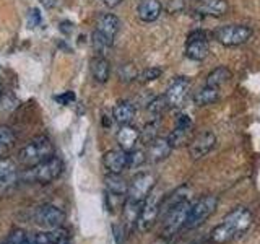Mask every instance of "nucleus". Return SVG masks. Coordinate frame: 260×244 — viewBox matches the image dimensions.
I'll list each match as a JSON object with an SVG mask.
<instances>
[{
	"label": "nucleus",
	"instance_id": "obj_19",
	"mask_svg": "<svg viewBox=\"0 0 260 244\" xmlns=\"http://www.w3.org/2000/svg\"><path fill=\"white\" fill-rule=\"evenodd\" d=\"M120 29V21L116 15L112 13H104L101 15L100 18H98V23H96V31L101 33L103 36H106L108 39L114 41L117 36V33Z\"/></svg>",
	"mask_w": 260,
	"mask_h": 244
},
{
	"label": "nucleus",
	"instance_id": "obj_38",
	"mask_svg": "<svg viewBox=\"0 0 260 244\" xmlns=\"http://www.w3.org/2000/svg\"><path fill=\"white\" fill-rule=\"evenodd\" d=\"M151 244H169V238H165V236H161L156 241H153Z\"/></svg>",
	"mask_w": 260,
	"mask_h": 244
},
{
	"label": "nucleus",
	"instance_id": "obj_23",
	"mask_svg": "<svg viewBox=\"0 0 260 244\" xmlns=\"http://www.w3.org/2000/svg\"><path fill=\"white\" fill-rule=\"evenodd\" d=\"M230 10V4L226 0H200L199 4V12L202 15H207V16H223L228 13Z\"/></svg>",
	"mask_w": 260,
	"mask_h": 244
},
{
	"label": "nucleus",
	"instance_id": "obj_10",
	"mask_svg": "<svg viewBox=\"0 0 260 244\" xmlns=\"http://www.w3.org/2000/svg\"><path fill=\"white\" fill-rule=\"evenodd\" d=\"M32 220H35V223L38 226L44 228V230H55V228L62 226L65 215L59 207L49 205L47 203V205H41L35 210Z\"/></svg>",
	"mask_w": 260,
	"mask_h": 244
},
{
	"label": "nucleus",
	"instance_id": "obj_16",
	"mask_svg": "<svg viewBox=\"0 0 260 244\" xmlns=\"http://www.w3.org/2000/svg\"><path fill=\"white\" fill-rule=\"evenodd\" d=\"M103 165L109 174H122V171L127 169V151L120 148L106 151L103 157Z\"/></svg>",
	"mask_w": 260,
	"mask_h": 244
},
{
	"label": "nucleus",
	"instance_id": "obj_39",
	"mask_svg": "<svg viewBox=\"0 0 260 244\" xmlns=\"http://www.w3.org/2000/svg\"><path fill=\"white\" fill-rule=\"evenodd\" d=\"M4 89V77H2V67H0V95H2Z\"/></svg>",
	"mask_w": 260,
	"mask_h": 244
},
{
	"label": "nucleus",
	"instance_id": "obj_17",
	"mask_svg": "<svg viewBox=\"0 0 260 244\" xmlns=\"http://www.w3.org/2000/svg\"><path fill=\"white\" fill-rule=\"evenodd\" d=\"M116 138H117L119 148L128 153L134 148H137V143L140 140V130L130 124H124V126H120Z\"/></svg>",
	"mask_w": 260,
	"mask_h": 244
},
{
	"label": "nucleus",
	"instance_id": "obj_1",
	"mask_svg": "<svg viewBox=\"0 0 260 244\" xmlns=\"http://www.w3.org/2000/svg\"><path fill=\"white\" fill-rule=\"evenodd\" d=\"M252 225V214L246 207H238L228 214L210 234V239L216 244H226L238 239Z\"/></svg>",
	"mask_w": 260,
	"mask_h": 244
},
{
	"label": "nucleus",
	"instance_id": "obj_6",
	"mask_svg": "<svg viewBox=\"0 0 260 244\" xmlns=\"http://www.w3.org/2000/svg\"><path fill=\"white\" fill-rule=\"evenodd\" d=\"M154 186H156V177H154L151 173H140L132 179V182H130L128 189H127L125 202L142 207L143 200L146 199V195L151 192Z\"/></svg>",
	"mask_w": 260,
	"mask_h": 244
},
{
	"label": "nucleus",
	"instance_id": "obj_13",
	"mask_svg": "<svg viewBox=\"0 0 260 244\" xmlns=\"http://www.w3.org/2000/svg\"><path fill=\"white\" fill-rule=\"evenodd\" d=\"M192 135V119L187 114H181L176 119V127L173 132L169 134L168 140L173 148H179V146L189 145Z\"/></svg>",
	"mask_w": 260,
	"mask_h": 244
},
{
	"label": "nucleus",
	"instance_id": "obj_31",
	"mask_svg": "<svg viewBox=\"0 0 260 244\" xmlns=\"http://www.w3.org/2000/svg\"><path fill=\"white\" fill-rule=\"evenodd\" d=\"M146 160V153L143 150H137L134 148L132 151L127 153V168L128 169H135L138 166H142Z\"/></svg>",
	"mask_w": 260,
	"mask_h": 244
},
{
	"label": "nucleus",
	"instance_id": "obj_4",
	"mask_svg": "<svg viewBox=\"0 0 260 244\" xmlns=\"http://www.w3.org/2000/svg\"><path fill=\"white\" fill-rule=\"evenodd\" d=\"M165 199V195L159 189H156V186L153 187L151 192L146 195V199L143 200V205L140 208V214L137 218V226L140 231H148L151 230V226L158 220L161 214V202Z\"/></svg>",
	"mask_w": 260,
	"mask_h": 244
},
{
	"label": "nucleus",
	"instance_id": "obj_40",
	"mask_svg": "<svg viewBox=\"0 0 260 244\" xmlns=\"http://www.w3.org/2000/svg\"><path fill=\"white\" fill-rule=\"evenodd\" d=\"M0 244H10V241H8V239H4V241H0Z\"/></svg>",
	"mask_w": 260,
	"mask_h": 244
},
{
	"label": "nucleus",
	"instance_id": "obj_33",
	"mask_svg": "<svg viewBox=\"0 0 260 244\" xmlns=\"http://www.w3.org/2000/svg\"><path fill=\"white\" fill-rule=\"evenodd\" d=\"M137 75H138V70L134 67L132 64H124V65H120V69H119V77H120V80L130 81V80H135Z\"/></svg>",
	"mask_w": 260,
	"mask_h": 244
},
{
	"label": "nucleus",
	"instance_id": "obj_14",
	"mask_svg": "<svg viewBox=\"0 0 260 244\" xmlns=\"http://www.w3.org/2000/svg\"><path fill=\"white\" fill-rule=\"evenodd\" d=\"M216 143V137L213 132L205 130L200 132L199 135H195L192 140L189 142V155L192 160H202L205 155H208Z\"/></svg>",
	"mask_w": 260,
	"mask_h": 244
},
{
	"label": "nucleus",
	"instance_id": "obj_21",
	"mask_svg": "<svg viewBox=\"0 0 260 244\" xmlns=\"http://www.w3.org/2000/svg\"><path fill=\"white\" fill-rule=\"evenodd\" d=\"M29 244H63L65 242V231L60 228L55 230H46L39 233L28 234Z\"/></svg>",
	"mask_w": 260,
	"mask_h": 244
},
{
	"label": "nucleus",
	"instance_id": "obj_32",
	"mask_svg": "<svg viewBox=\"0 0 260 244\" xmlns=\"http://www.w3.org/2000/svg\"><path fill=\"white\" fill-rule=\"evenodd\" d=\"M161 73H162V70L159 67H150V69H145L142 72H138L135 80L138 81V83H150V81L159 78Z\"/></svg>",
	"mask_w": 260,
	"mask_h": 244
},
{
	"label": "nucleus",
	"instance_id": "obj_7",
	"mask_svg": "<svg viewBox=\"0 0 260 244\" xmlns=\"http://www.w3.org/2000/svg\"><path fill=\"white\" fill-rule=\"evenodd\" d=\"M190 205H192L190 200H185L165 211V222H162V236L165 238L174 236L185 225V218L187 214H189Z\"/></svg>",
	"mask_w": 260,
	"mask_h": 244
},
{
	"label": "nucleus",
	"instance_id": "obj_34",
	"mask_svg": "<svg viewBox=\"0 0 260 244\" xmlns=\"http://www.w3.org/2000/svg\"><path fill=\"white\" fill-rule=\"evenodd\" d=\"M7 239L10 241V244H29V241H28V233H24L21 230L13 231Z\"/></svg>",
	"mask_w": 260,
	"mask_h": 244
},
{
	"label": "nucleus",
	"instance_id": "obj_11",
	"mask_svg": "<svg viewBox=\"0 0 260 244\" xmlns=\"http://www.w3.org/2000/svg\"><path fill=\"white\" fill-rule=\"evenodd\" d=\"M210 52L208 47V38L205 35V31L195 29L192 31L189 36H187V43H185V55L189 57L190 60H205L207 55Z\"/></svg>",
	"mask_w": 260,
	"mask_h": 244
},
{
	"label": "nucleus",
	"instance_id": "obj_2",
	"mask_svg": "<svg viewBox=\"0 0 260 244\" xmlns=\"http://www.w3.org/2000/svg\"><path fill=\"white\" fill-rule=\"evenodd\" d=\"M54 155V143L47 135H38L26 142L18 151V161L24 168L36 166Z\"/></svg>",
	"mask_w": 260,
	"mask_h": 244
},
{
	"label": "nucleus",
	"instance_id": "obj_37",
	"mask_svg": "<svg viewBox=\"0 0 260 244\" xmlns=\"http://www.w3.org/2000/svg\"><path fill=\"white\" fill-rule=\"evenodd\" d=\"M103 2L108 5V7H117L122 2V0H103Z\"/></svg>",
	"mask_w": 260,
	"mask_h": 244
},
{
	"label": "nucleus",
	"instance_id": "obj_9",
	"mask_svg": "<svg viewBox=\"0 0 260 244\" xmlns=\"http://www.w3.org/2000/svg\"><path fill=\"white\" fill-rule=\"evenodd\" d=\"M106 202H108L109 210H116L117 207L124 205L127 197L128 184L120 177V174H109L106 176Z\"/></svg>",
	"mask_w": 260,
	"mask_h": 244
},
{
	"label": "nucleus",
	"instance_id": "obj_36",
	"mask_svg": "<svg viewBox=\"0 0 260 244\" xmlns=\"http://www.w3.org/2000/svg\"><path fill=\"white\" fill-rule=\"evenodd\" d=\"M55 100L59 101V103H62L63 106H67V104H70L72 101H75V95H73L72 92H67V93H63V95H60V96H55Z\"/></svg>",
	"mask_w": 260,
	"mask_h": 244
},
{
	"label": "nucleus",
	"instance_id": "obj_25",
	"mask_svg": "<svg viewBox=\"0 0 260 244\" xmlns=\"http://www.w3.org/2000/svg\"><path fill=\"white\" fill-rule=\"evenodd\" d=\"M219 100V88L205 85L193 95V103L197 106H208Z\"/></svg>",
	"mask_w": 260,
	"mask_h": 244
},
{
	"label": "nucleus",
	"instance_id": "obj_8",
	"mask_svg": "<svg viewBox=\"0 0 260 244\" xmlns=\"http://www.w3.org/2000/svg\"><path fill=\"white\" fill-rule=\"evenodd\" d=\"M252 36V29L244 24H228L215 31V39L223 46H241L247 43Z\"/></svg>",
	"mask_w": 260,
	"mask_h": 244
},
{
	"label": "nucleus",
	"instance_id": "obj_3",
	"mask_svg": "<svg viewBox=\"0 0 260 244\" xmlns=\"http://www.w3.org/2000/svg\"><path fill=\"white\" fill-rule=\"evenodd\" d=\"M63 171V163L59 157L52 155L51 158L44 160L36 166L26 168L20 174V177L26 182H39V184H49L55 181L57 177L62 174Z\"/></svg>",
	"mask_w": 260,
	"mask_h": 244
},
{
	"label": "nucleus",
	"instance_id": "obj_29",
	"mask_svg": "<svg viewBox=\"0 0 260 244\" xmlns=\"http://www.w3.org/2000/svg\"><path fill=\"white\" fill-rule=\"evenodd\" d=\"M168 108L169 106L166 103V98H165V95H162V96L153 98V100L148 103V106H146V111H148L151 119H159L162 116V112H165Z\"/></svg>",
	"mask_w": 260,
	"mask_h": 244
},
{
	"label": "nucleus",
	"instance_id": "obj_5",
	"mask_svg": "<svg viewBox=\"0 0 260 244\" xmlns=\"http://www.w3.org/2000/svg\"><path fill=\"white\" fill-rule=\"evenodd\" d=\"M216 207H218V199L215 197V195H203V197L195 200L190 205L184 226L189 228V230L199 228L200 225L205 223L207 220L215 214Z\"/></svg>",
	"mask_w": 260,
	"mask_h": 244
},
{
	"label": "nucleus",
	"instance_id": "obj_20",
	"mask_svg": "<svg viewBox=\"0 0 260 244\" xmlns=\"http://www.w3.org/2000/svg\"><path fill=\"white\" fill-rule=\"evenodd\" d=\"M162 12V5L159 0H142L137 7V15L138 18L145 23H151L159 18Z\"/></svg>",
	"mask_w": 260,
	"mask_h": 244
},
{
	"label": "nucleus",
	"instance_id": "obj_26",
	"mask_svg": "<svg viewBox=\"0 0 260 244\" xmlns=\"http://www.w3.org/2000/svg\"><path fill=\"white\" fill-rule=\"evenodd\" d=\"M16 142V134L12 127L0 126V160L5 158V155L13 148Z\"/></svg>",
	"mask_w": 260,
	"mask_h": 244
},
{
	"label": "nucleus",
	"instance_id": "obj_28",
	"mask_svg": "<svg viewBox=\"0 0 260 244\" xmlns=\"http://www.w3.org/2000/svg\"><path fill=\"white\" fill-rule=\"evenodd\" d=\"M91 44H93V49H94V52L96 55H103L106 57L108 55V52L111 51V47L114 44V41L108 39L106 36H103L101 33H98L96 29L93 31V35H91Z\"/></svg>",
	"mask_w": 260,
	"mask_h": 244
},
{
	"label": "nucleus",
	"instance_id": "obj_35",
	"mask_svg": "<svg viewBox=\"0 0 260 244\" xmlns=\"http://www.w3.org/2000/svg\"><path fill=\"white\" fill-rule=\"evenodd\" d=\"M184 8V0H169V4H168V10L171 13H177V12H181Z\"/></svg>",
	"mask_w": 260,
	"mask_h": 244
},
{
	"label": "nucleus",
	"instance_id": "obj_12",
	"mask_svg": "<svg viewBox=\"0 0 260 244\" xmlns=\"http://www.w3.org/2000/svg\"><path fill=\"white\" fill-rule=\"evenodd\" d=\"M190 89V80L187 77H176L165 93L169 108H181Z\"/></svg>",
	"mask_w": 260,
	"mask_h": 244
},
{
	"label": "nucleus",
	"instance_id": "obj_24",
	"mask_svg": "<svg viewBox=\"0 0 260 244\" xmlns=\"http://www.w3.org/2000/svg\"><path fill=\"white\" fill-rule=\"evenodd\" d=\"M135 106L130 101H119L116 106L112 108V117L117 124L124 126V124H130L135 117Z\"/></svg>",
	"mask_w": 260,
	"mask_h": 244
},
{
	"label": "nucleus",
	"instance_id": "obj_27",
	"mask_svg": "<svg viewBox=\"0 0 260 244\" xmlns=\"http://www.w3.org/2000/svg\"><path fill=\"white\" fill-rule=\"evenodd\" d=\"M230 78H231V72H230V69H226V67H218V69L211 70V72L208 73L205 85L219 88L221 85H224L226 81H230Z\"/></svg>",
	"mask_w": 260,
	"mask_h": 244
},
{
	"label": "nucleus",
	"instance_id": "obj_22",
	"mask_svg": "<svg viewBox=\"0 0 260 244\" xmlns=\"http://www.w3.org/2000/svg\"><path fill=\"white\" fill-rule=\"evenodd\" d=\"M89 72H91L93 78L98 83H106L111 75V67L108 59L103 55H94L91 62H89Z\"/></svg>",
	"mask_w": 260,
	"mask_h": 244
},
{
	"label": "nucleus",
	"instance_id": "obj_15",
	"mask_svg": "<svg viewBox=\"0 0 260 244\" xmlns=\"http://www.w3.org/2000/svg\"><path fill=\"white\" fill-rule=\"evenodd\" d=\"M20 179L18 166L10 158L0 160V199L7 195V192L12 191V187Z\"/></svg>",
	"mask_w": 260,
	"mask_h": 244
},
{
	"label": "nucleus",
	"instance_id": "obj_30",
	"mask_svg": "<svg viewBox=\"0 0 260 244\" xmlns=\"http://www.w3.org/2000/svg\"><path fill=\"white\" fill-rule=\"evenodd\" d=\"M158 129H159V119H151L140 132V140H143L145 143H151L158 137Z\"/></svg>",
	"mask_w": 260,
	"mask_h": 244
},
{
	"label": "nucleus",
	"instance_id": "obj_18",
	"mask_svg": "<svg viewBox=\"0 0 260 244\" xmlns=\"http://www.w3.org/2000/svg\"><path fill=\"white\" fill-rule=\"evenodd\" d=\"M171 151H173V146H171L168 137H156L151 143H148V151H146V158L153 163H159L162 160H166Z\"/></svg>",
	"mask_w": 260,
	"mask_h": 244
}]
</instances>
